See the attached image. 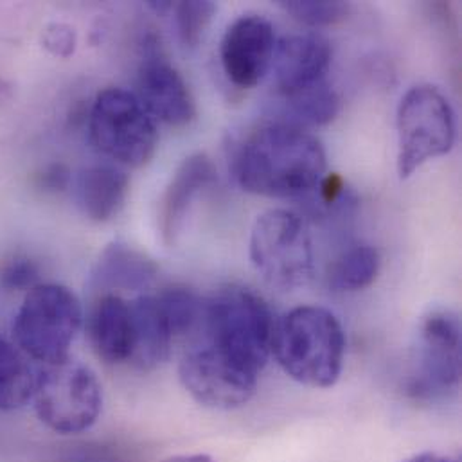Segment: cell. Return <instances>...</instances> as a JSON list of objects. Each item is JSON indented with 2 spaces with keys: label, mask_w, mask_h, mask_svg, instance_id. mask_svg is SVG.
<instances>
[{
  "label": "cell",
  "mask_w": 462,
  "mask_h": 462,
  "mask_svg": "<svg viewBox=\"0 0 462 462\" xmlns=\"http://www.w3.org/2000/svg\"><path fill=\"white\" fill-rule=\"evenodd\" d=\"M326 173V152L304 128L272 123L239 146L234 177L246 193L272 199L308 197Z\"/></svg>",
  "instance_id": "1"
},
{
  "label": "cell",
  "mask_w": 462,
  "mask_h": 462,
  "mask_svg": "<svg viewBox=\"0 0 462 462\" xmlns=\"http://www.w3.org/2000/svg\"><path fill=\"white\" fill-rule=\"evenodd\" d=\"M272 353L281 369L297 383L329 389L342 374L346 335L329 310L299 306L275 324Z\"/></svg>",
  "instance_id": "2"
},
{
  "label": "cell",
  "mask_w": 462,
  "mask_h": 462,
  "mask_svg": "<svg viewBox=\"0 0 462 462\" xmlns=\"http://www.w3.org/2000/svg\"><path fill=\"white\" fill-rule=\"evenodd\" d=\"M273 328L268 304L248 288L227 286L204 300L200 342L257 376L270 358Z\"/></svg>",
  "instance_id": "3"
},
{
  "label": "cell",
  "mask_w": 462,
  "mask_h": 462,
  "mask_svg": "<svg viewBox=\"0 0 462 462\" xmlns=\"http://www.w3.org/2000/svg\"><path fill=\"white\" fill-rule=\"evenodd\" d=\"M83 324L78 295L54 282L31 288L13 320L16 347L43 365L69 358V351Z\"/></svg>",
  "instance_id": "4"
},
{
  "label": "cell",
  "mask_w": 462,
  "mask_h": 462,
  "mask_svg": "<svg viewBox=\"0 0 462 462\" xmlns=\"http://www.w3.org/2000/svg\"><path fill=\"white\" fill-rule=\"evenodd\" d=\"M31 400L38 420L61 436L90 430L103 411V389L96 373L70 356L36 373Z\"/></svg>",
  "instance_id": "5"
},
{
  "label": "cell",
  "mask_w": 462,
  "mask_h": 462,
  "mask_svg": "<svg viewBox=\"0 0 462 462\" xmlns=\"http://www.w3.org/2000/svg\"><path fill=\"white\" fill-rule=\"evenodd\" d=\"M250 261L273 288L293 291L315 275V250L306 222L291 211L272 209L257 217L250 231Z\"/></svg>",
  "instance_id": "6"
},
{
  "label": "cell",
  "mask_w": 462,
  "mask_h": 462,
  "mask_svg": "<svg viewBox=\"0 0 462 462\" xmlns=\"http://www.w3.org/2000/svg\"><path fill=\"white\" fill-rule=\"evenodd\" d=\"M88 134L97 152L126 168H141L152 161L159 146L155 119L125 88L101 90L88 114Z\"/></svg>",
  "instance_id": "7"
},
{
  "label": "cell",
  "mask_w": 462,
  "mask_h": 462,
  "mask_svg": "<svg viewBox=\"0 0 462 462\" xmlns=\"http://www.w3.org/2000/svg\"><path fill=\"white\" fill-rule=\"evenodd\" d=\"M396 125L400 179H409L429 161L450 153L456 144V114L438 87H412L400 101Z\"/></svg>",
  "instance_id": "8"
},
{
  "label": "cell",
  "mask_w": 462,
  "mask_h": 462,
  "mask_svg": "<svg viewBox=\"0 0 462 462\" xmlns=\"http://www.w3.org/2000/svg\"><path fill=\"white\" fill-rule=\"evenodd\" d=\"M459 380L461 320L450 310H432L420 324L407 391L416 400H434L454 391Z\"/></svg>",
  "instance_id": "9"
},
{
  "label": "cell",
  "mask_w": 462,
  "mask_h": 462,
  "mask_svg": "<svg viewBox=\"0 0 462 462\" xmlns=\"http://www.w3.org/2000/svg\"><path fill=\"white\" fill-rule=\"evenodd\" d=\"M179 378L197 403L208 409L232 411L254 398L259 376L199 342L184 353Z\"/></svg>",
  "instance_id": "10"
},
{
  "label": "cell",
  "mask_w": 462,
  "mask_h": 462,
  "mask_svg": "<svg viewBox=\"0 0 462 462\" xmlns=\"http://www.w3.org/2000/svg\"><path fill=\"white\" fill-rule=\"evenodd\" d=\"M135 96L153 119L170 126H186L197 116V105L186 79L166 60L155 38L144 42Z\"/></svg>",
  "instance_id": "11"
},
{
  "label": "cell",
  "mask_w": 462,
  "mask_h": 462,
  "mask_svg": "<svg viewBox=\"0 0 462 462\" xmlns=\"http://www.w3.org/2000/svg\"><path fill=\"white\" fill-rule=\"evenodd\" d=\"M275 31L261 14H243L227 27L220 43V60L226 76L239 88L259 85L272 69Z\"/></svg>",
  "instance_id": "12"
},
{
  "label": "cell",
  "mask_w": 462,
  "mask_h": 462,
  "mask_svg": "<svg viewBox=\"0 0 462 462\" xmlns=\"http://www.w3.org/2000/svg\"><path fill=\"white\" fill-rule=\"evenodd\" d=\"M331 45L317 32L290 34L275 45L273 52V81L277 96L291 94L320 81L331 65Z\"/></svg>",
  "instance_id": "13"
},
{
  "label": "cell",
  "mask_w": 462,
  "mask_h": 462,
  "mask_svg": "<svg viewBox=\"0 0 462 462\" xmlns=\"http://www.w3.org/2000/svg\"><path fill=\"white\" fill-rule=\"evenodd\" d=\"M215 180L217 168L206 153H195L179 166L162 195L159 209V229L168 245L175 243L184 229L195 199Z\"/></svg>",
  "instance_id": "14"
},
{
  "label": "cell",
  "mask_w": 462,
  "mask_h": 462,
  "mask_svg": "<svg viewBox=\"0 0 462 462\" xmlns=\"http://www.w3.org/2000/svg\"><path fill=\"white\" fill-rule=\"evenodd\" d=\"M88 338L94 353L106 364H130L134 355V319L130 302L105 293L88 317Z\"/></svg>",
  "instance_id": "15"
},
{
  "label": "cell",
  "mask_w": 462,
  "mask_h": 462,
  "mask_svg": "<svg viewBox=\"0 0 462 462\" xmlns=\"http://www.w3.org/2000/svg\"><path fill=\"white\" fill-rule=\"evenodd\" d=\"M130 191L128 175L110 164L85 168L74 180L76 202L83 215L97 224L110 222L125 208Z\"/></svg>",
  "instance_id": "16"
},
{
  "label": "cell",
  "mask_w": 462,
  "mask_h": 462,
  "mask_svg": "<svg viewBox=\"0 0 462 462\" xmlns=\"http://www.w3.org/2000/svg\"><path fill=\"white\" fill-rule=\"evenodd\" d=\"M134 319V355L130 364L148 371L168 360L177 340L155 295H139L130 302Z\"/></svg>",
  "instance_id": "17"
},
{
  "label": "cell",
  "mask_w": 462,
  "mask_h": 462,
  "mask_svg": "<svg viewBox=\"0 0 462 462\" xmlns=\"http://www.w3.org/2000/svg\"><path fill=\"white\" fill-rule=\"evenodd\" d=\"M157 275V264L126 243L106 246L94 270V282L103 290H141Z\"/></svg>",
  "instance_id": "18"
},
{
  "label": "cell",
  "mask_w": 462,
  "mask_h": 462,
  "mask_svg": "<svg viewBox=\"0 0 462 462\" xmlns=\"http://www.w3.org/2000/svg\"><path fill=\"white\" fill-rule=\"evenodd\" d=\"M282 105L281 123L293 126H324L331 123L340 110V97L328 81H320L308 88L279 96Z\"/></svg>",
  "instance_id": "19"
},
{
  "label": "cell",
  "mask_w": 462,
  "mask_h": 462,
  "mask_svg": "<svg viewBox=\"0 0 462 462\" xmlns=\"http://www.w3.org/2000/svg\"><path fill=\"white\" fill-rule=\"evenodd\" d=\"M380 266L382 259L374 246L355 245L333 261L328 284L333 291H360L376 281Z\"/></svg>",
  "instance_id": "20"
},
{
  "label": "cell",
  "mask_w": 462,
  "mask_h": 462,
  "mask_svg": "<svg viewBox=\"0 0 462 462\" xmlns=\"http://www.w3.org/2000/svg\"><path fill=\"white\" fill-rule=\"evenodd\" d=\"M34 380L25 355L0 335V411L23 407L32 398Z\"/></svg>",
  "instance_id": "21"
},
{
  "label": "cell",
  "mask_w": 462,
  "mask_h": 462,
  "mask_svg": "<svg viewBox=\"0 0 462 462\" xmlns=\"http://www.w3.org/2000/svg\"><path fill=\"white\" fill-rule=\"evenodd\" d=\"M152 9L157 13H170L173 27L179 40L186 47H197L209 29L213 16L217 13V4L213 2H152Z\"/></svg>",
  "instance_id": "22"
},
{
  "label": "cell",
  "mask_w": 462,
  "mask_h": 462,
  "mask_svg": "<svg viewBox=\"0 0 462 462\" xmlns=\"http://www.w3.org/2000/svg\"><path fill=\"white\" fill-rule=\"evenodd\" d=\"M155 297L170 322L175 338L188 337L189 333L200 329L204 300L195 291H191L189 288L173 286L162 290Z\"/></svg>",
  "instance_id": "23"
},
{
  "label": "cell",
  "mask_w": 462,
  "mask_h": 462,
  "mask_svg": "<svg viewBox=\"0 0 462 462\" xmlns=\"http://www.w3.org/2000/svg\"><path fill=\"white\" fill-rule=\"evenodd\" d=\"M279 5L297 22L311 27L331 25L349 14V4L340 0H281Z\"/></svg>",
  "instance_id": "24"
},
{
  "label": "cell",
  "mask_w": 462,
  "mask_h": 462,
  "mask_svg": "<svg viewBox=\"0 0 462 462\" xmlns=\"http://www.w3.org/2000/svg\"><path fill=\"white\" fill-rule=\"evenodd\" d=\"M0 284L5 290H23L27 293L31 288L40 284V268L32 259L25 255H16L4 264L0 272Z\"/></svg>",
  "instance_id": "25"
},
{
  "label": "cell",
  "mask_w": 462,
  "mask_h": 462,
  "mask_svg": "<svg viewBox=\"0 0 462 462\" xmlns=\"http://www.w3.org/2000/svg\"><path fill=\"white\" fill-rule=\"evenodd\" d=\"M42 43L43 47L56 58H70L76 51L78 36L72 25L54 22L45 25L42 32Z\"/></svg>",
  "instance_id": "26"
},
{
  "label": "cell",
  "mask_w": 462,
  "mask_h": 462,
  "mask_svg": "<svg viewBox=\"0 0 462 462\" xmlns=\"http://www.w3.org/2000/svg\"><path fill=\"white\" fill-rule=\"evenodd\" d=\"M70 184V171L65 164H51L36 177V186L45 193H61Z\"/></svg>",
  "instance_id": "27"
},
{
  "label": "cell",
  "mask_w": 462,
  "mask_h": 462,
  "mask_svg": "<svg viewBox=\"0 0 462 462\" xmlns=\"http://www.w3.org/2000/svg\"><path fill=\"white\" fill-rule=\"evenodd\" d=\"M162 462H218L215 457L208 454H182V456H171Z\"/></svg>",
  "instance_id": "28"
},
{
  "label": "cell",
  "mask_w": 462,
  "mask_h": 462,
  "mask_svg": "<svg viewBox=\"0 0 462 462\" xmlns=\"http://www.w3.org/2000/svg\"><path fill=\"white\" fill-rule=\"evenodd\" d=\"M403 462H457L454 461L452 457H447V456H441V454H436V452H423V454H416L409 459H405Z\"/></svg>",
  "instance_id": "29"
}]
</instances>
